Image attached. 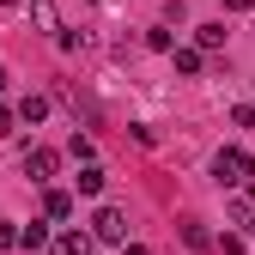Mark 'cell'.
I'll return each mask as SVG.
<instances>
[{
  "mask_svg": "<svg viewBox=\"0 0 255 255\" xmlns=\"http://www.w3.org/2000/svg\"><path fill=\"white\" fill-rule=\"evenodd\" d=\"M213 176H219V188H243V182H255V158L237 152V146H225L213 158Z\"/></svg>",
  "mask_w": 255,
  "mask_h": 255,
  "instance_id": "obj_1",
  "label": "cell"
},
{
  "mask_svg": "<svg viewBox=\"0 0 255 255\" xmlns=\"http://www.w3.org/2000/svg\"><path fill=\"white\" fill-rule=\"evenodd\" d=\"M91 237H98V243H128V213H122V207H98Z\"/></svg>",
  "mask_w": 255,
  "mask_h": 255,
  "instance_id": "obj_2",
  "label": "cell"
},
{
  "mask_svg": "<svg viewBox=\"0 0 255 255\" xmlns=\"http://www.w3.org/2000/svg\"><path fill=\"white\" fill-rule=\"evenodd\" d=\"M55 170H61V152L55 146H30L24 152V176L30 182H55Z\"/></svg>",
  "mask_w": 255,
  "mask_h": 255,
  "instance_id": "obj_3",
  "label": "cell"
},
{
  "mask_svg": "<svg viewBox=\"0 0 255 255\" xmlns=\"http://www.w3.org/2000/svg\"><path fill=\"white\" fill-rule=\"evenodd\" d=\"M91 243H98L91 231H61L55 237V255H91Z\"/></svg>",
  "mask_w": 255,
  "mask_h": 255,
  "instance_id": "obj_4",
  "label": "cell"
},
{
  "mask_svg": "<svg viewBox=\"0 0 255 255\" xmlns=\"http://www.w3.org/2000/svg\"><path fill=\"white\" fill-rule=\"evenodd\" d=\"M43 219H73V195L67 188H49L43 195Z\"/></svg>",
  "mask_w": 255,
  "mask_h": 255,
  "instance_id": "obj_5",
  "label": "cell"
},
{
  "mask_svg": "<svg viewBox=\"0 0 255 255\" xmlns=\"http://www.w3.org/2000/svg\"><path fill=\"white\" fill-rule=\"evenodd\" d=\"M73 182H79V195H104V182H110V176H104L98 164H79V176H73Z\"/></svg>",
  "mask_w": 255,
  "mask_h": 255,
  "instance_id": "obj_6",
  "label": "cell"
},
{
  "mask_svg": "<svg viewBox=\"0 0 255 255\" xmlns=\"http://www.w3.org/2000/svg\"><path fill=\"white\" fill-rule=\"evenodd\" d=\"M49 243H55V237H49V225H37V219L18 231V249H49Z\"/></svg>",
  "mask_w": 255,
  "mask_h": 255,
  "instance_id": "obj_7",
  "label": "cell"
},
{
  "mask_svg": "<svg viewBox=\"0 0 255 255\" xmlns=\"http://www.w3.org/2000/svg\"><path fill=\"white\" fill-rule=\"evenodd\" d=\"M30 18H37L43 30H55V37H61V18H55V0H30Z\"/></svg>",
  "mask_w": 255,
  "mask_h": 255,
  "instance_id": "obj_8",
  "label": "cell"
},
{
  "mask_svg": "<svg viewBox=\"0 0 255 255\" xmlns=\"http://www.w3.org/2000/svg\"><path fill=\"white\" fill-rule=\"evenodd\" d=\"M43 116H49V98H37V91L18 98V122H43Z\"/></svg>",
  "mask_w": 255,
  "mask_h": 255,
  "instance_id": "obj_9",
  "label": "cell"
},
{
  "mask_svg": "<svg viewBox=\"0 0 255 255\" xmlns=\"http://www.w3.org/2000/svg\"><path fill=\"white\" fill-rule=\"evenodd\" d=\"M195 43H201L207 55H213V49H225V24H201V30H195Z\"/></svg>",
  "mask_w": 255,
  "mask_h": 255,
  "instance_id": "obj_10",
  "label": "cell"
},
{
  "mask_svg": "<svg viewBox=\"0 0 255 255\" xmlns=\"http://www.w3.org/2000/svg\"><path fill=\"white\" fill-rule=\"evenodd\" d=\"M201 55H207V49H170V61H176V73H201Z\"/></svg>",
  "mask_w": 255,
  "mask_h": 255,
  "instance_id": "obj_11",
  "label": "cell"
},
{
  "mask_svg": "<svg viewBox=\"0 0 255 255\" xmlns=\"http://www.w3.org/2000/svg\"><path fill=\"white\" fill-rule=\"evenodd\" d=\"M182 243H188V249H207V231H201V219H182Z\"/></svg>",
  "mask_w": 255,
  "mask_h": 255,
  "instance_id": "obj_12",
  "label": "cell"
},
{
  "mask_svg": "<svg viewBox=\"0 0 255 255\" xmlns=\"http://www.w3.org/2000/svg\"><path fill=\"white\" fill-rule=\"evenodd\" d=\"M67 152L79 158V164H91V140H85V134H73V140H67Z\"/></svg>",
  "mask_w": 255,
  "mask_h": 255,
  "instance_id": "obj_13",
  "label": "cell"
},
{
  "mask_svg": "<svg viewBox=\"0 0 255 255\" xmlns=\"http://www.w3.org/2000/svg\"><path fill=\"white\" fill-rule=\"evenodd\" d=\"M18 243V225H12V219H0V249H12Z\"/></svg>",
  "mask_w": 255,
  "mask_h": 255,
  "instance_id": "obj_14",
  "label": "cell"
},
{
  "mask_svg": "<svg viewBox=\"0 0 255 255\" xmlns=\"http://www.w3.org/2000/svg\"><path fill=\"white\" fill-rule=\"evenodd\" d=\"M12 122H18V110H12V104H0V134H12Z\"/></svg>",
  "mask_w": 255,
  "mask_h": 255,
  "instance_id": "obj_15",
  "label": "cell"
},
{
  "mask_svg": "<svg viewBox=\"0 0 255 255\" xmlns=\"http://www.w3.org/2000/svg\"><path fill=\"white\" fill-rule=\"evenodd\" d=\"M237 128H255V104H237Z\"/></svg>",
  "mask_w": 255,
  "mask_h": 255,
  "instance_id": "obj_16",
  "label": "cell"
},
{
  "mask_svg": "<svg viewBox=\"0 0 255 255\" xmlns=\"http://www.w3.org/2000/svg\"><path fill=\"white\" fill-rule=\"evenodd\" d=\"M255 6V0H225V12H249Z\"/></svg>",
  "mask_w": 255,
  "mask_h": 255,
  "instance_id": "obj_17",
  "label": "cell"
},
{
  "mask_svg": "<svg viewBox=\"0 0 255 255\" xmlns=\"http://www.w3.org/2000/svg\"><path fill=\"white\" fill-rule=\"evenodd\" d=\"M122 255H152V249L146 243H122Z\"/></svg>",
  "mask_w": 255,
  "mask_h": 255,
  "instance_id": "obj_18",
  "label": "cell"
},
{
  "mask_svg": "<svg viewBox=\"0 0 255 255\" xmlns=\"http://www.w3.org/2000/svg\"><path fill=\"white\" fill-rule=\"evenodd\" d=\"M6 79H12V73H6V67H0V91H6Z\"/></svg>",
  "mask_w": 255,
  "mask_h": 255,
  "instance_id": "obj_19",
  "label": "cell"
},
{
  "mask_svg": "<svg viewBox=\"0 0 255 255\" xmlns=\"http://www.w3.org/2000/svg\"><path fill=\"white\" fill-rule=\"evenodd\" d=\"M0 6H18V0H0Z\"/></svg>",
  "mask_w": 255,
  "mask_h": 255,
  "instance_id": "obj_20",
  "label": "cell"
}]
</instances>
